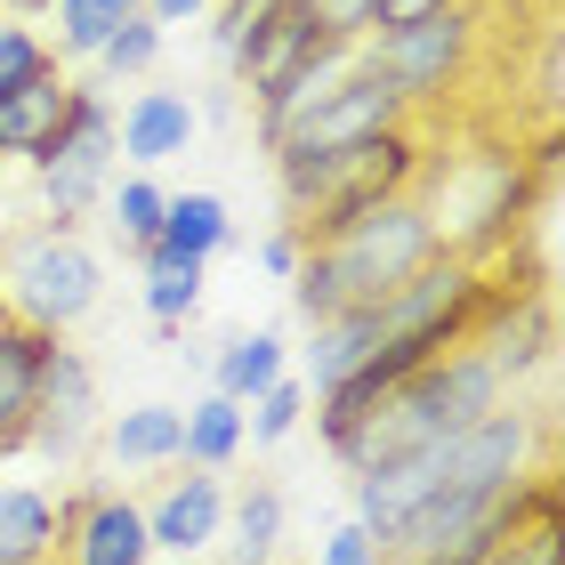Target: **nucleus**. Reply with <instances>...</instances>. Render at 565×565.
<instances>
[{
  "label": "nucleus",
  "mask_w": 565,
  "mask_h": 565,
  "mask_svg": "<svg viewBox=\"0 0 565 565\" xmlns=\"http://www.w3.org/2000/svg\"><path fill=\"white\" fill-rule=\"evenodd\" d=\"M542 469H550V413L501 404V413H484V420H469V428L436 436V445L388 460V469L348 477V484H355V493H348V501H355L348 518L364 525L372 542H388V533L413 518L420 501H436V493H509V484H525V477H542Z\"/></svg>",
  "instance_id": "1"
},
{
  "label": "nucleus",
  "mask_w": 565,
  "mask_h": 565,
  "mask_svg": "<svg viewBox=\"0 0 565 565\" xmlns=\"http://www.w3.org/2000/svg\"><path fill=\"white\" fill-rule=\"evenodd\" d=\"M436 250H445V243H436L420 194H388V202H372V211L307 235L299 275H291V316L299 323L364 316V307H380L396 282H413Z\"/></svg>",
  "instance_id": "2"
},
{
  "label": "nucleus",
  "mask_w": 565,
  "mask_h": 565,
  "mask_svg": "<svg viewBox=\"0 0 565 565\" xmlns=\"http://www.w3.org/2000/svg\"><path fill=\"white\" fill-rule=\"evenodd\" d=\"M501 404H509V380L493 372V355H484L477 340H460L445 355H428L420 372H404L396 388L380 396L372 413H355L323 452L340 460L348 477H364V469H388V460L420 452V445H436V436L469 428L484 413H501Z\"/></svg>",
  "instance_id": "3"
},
{
  "label": "nucleus",
  "mask_w": 565,
  "mask_h": 565,
  "mask_svg": "<svg viewBox=\"0 0 565 565\" xmlns=\"http://www.w3.org/2000/svg\"><path fill=\"white\" fill-rule=\"evenodd\" d=\"M420 170H428L420 114L396 121V130H380V138L331 146V153H299V146L275 153V186H282V211H291L299 243L323 235V226H340V218H355V211H372V202H388V194H413Z\"/></svg>",
  "instance_id": "4"
},
{
  "label": "nucleus",
  "mask_w": 565,
  "mask_h": 565,
  "mask_svg": "<svg viewBox=\"0 0 565 565\" xmlns=\"http://www.w3.org/2000/svg\"><path fill=\"white\" fill-rule=\"evenodd\" d=\"M97 299H106V259L73 226H24V235L0 243V307H9V323L73 340L97 316Z\"/></svg>",
  "instance_id": "5"
},
{
  "label": "nucleus",
  "mask_w": 565,
  "mask_h": 565,
  "mask_svg": "<svg viewBox=\"0 0 565 565\" xmlns=\"http://www.w3.org/2000/svg\"><path fill=\"white\" fill-rule=\"evenodd\" d=\"M477 49H484V24H477V0H469V9H445V17H420V24H380V33H364L355 41V65H364L372 82H388L404 114H428V106H445L452 89H469Z\"/></svg>",
  "instance_id": "6"
},
{
  "label": "nucleus",
  "mask_w": 565,
  "mask_h": 565,
  "mask_svg": "<svg viewBox=\"0 0 565 565\" xmlns=\"http://www.w3.org/2000/svg\"><path fill=\"white\" fill-rule=\"evenodd\" d=\"M114 162H121V153H114V106H106L89 82H73V106H65V121H57V138L33 153L49 226H73V235H82V218H89L97 202H106V186H114Z\"/></svg>",
  "instance_id": "7"
},
{
  "label": "nucleus",
  "mask_w": 565,
  "mask_h": 565,
  "mask_svg": "<svg viewBox=\"0 0 565 565\" xmlns=\"http://www.w3.org/2000/svg\"><path fill=\"white\" fill-rule=\"evenodd\" d=\"M97 428H106V404H97V364L82 348L49 340L41 348V388H33V428H24V445L41 460H57V469H82Z\"/></svg>",
  "instance_id": "8"
},
{
  "label": "nucleus",
  "mask_w": 565,
  "mask_h": 565,
  "mask_svg": "<svg viewBox=\"0 0 565 565\" xmlns=\"http://www.w3.org/2000/svg\"><path fill=\"white\" fill-rule=\"evenodd\" d=\"M57 565H153L138 493H114V484L73 493L65 501V533H57Z\"/></svg>",
  "instance_id": "9"
},
{
  "label": "nucleus",
  "mask_w": 565,
  "mask_h": 565,
  "mask_svg": "<svg viewBox=\"0 0 565 565\" xmlns=\"http://www.w3.org/2000/svg\"><path fill=\"white\" fill-rule=\"evenodd\" d=\"M138 509H146L153 557H178V565H186V557H202V550H218V533H226V477H218V469L162 477Z\"/></svg>",
  "instance_id": "10"
},
{
  "label": "nucleus",
  "mask_w": 565,
  "mask_h": 565,
  "mask_svg": "<svg viewBox=\"0 0 565 565\" xmlns=\"http://www.w3.org/2000/svg\"><path fill=\"white\" fill-rule=\"evenodd\" d=\"M396 121H413V114L396 106V89H388V82H372V73L355 65L348 82L331 89L323 106L307 114L291 138H282V146H299V153H331V146H355V138H380V130H396ZM282 146H275V153H282Z\"/></svg>",
  "instance_id": "11"
},
{
  "label": "nucleus",
  "mask_w": 565,
  "mask_h": 565,
  "mask_svg": "<svg viewBox=\"0 0 565 565\" xmlns=\"http://www.w3.org/2000/svg\"><path fill=\"white\" fill-rule=\"evenodd\" d=\"M194 130H202V114L186 89H130V106L114 114V153L130 170H162L194 146Z\"/></svg>",
  "instance_id": "12"
},
{
  "label": "nucleus",
  "mask_w": 565,
  "mask_h": 565,
  "mask_svg": "<svg viewBox=\"0 0 565 565\" xmlns=\"http://www.w3.org/2000/svg\"><path fill=\"white\" fill-rule=\"evenodd\" d=\"M477 348L493 355V372L518 388V380H533L550 364V348H557V323H550V299L542 291H493V307H484V323H477Z\"/></svg>",
  "instance_id": "13"
},
{
  "label": "nucleus",
  "mask_w": 565,
  "mask_h": 565,
  "mask_svg": "<svg viewBox=\"0 0 565 565\" xmlns=\"http://www.w3.org/2000/svg\"><path fill=\"white\" fill-rule=\"evenodd\" d=\"M316 49H331V41H323V24L307 17L299 0H275V17L259 24V41H250L243 57H235V89H250V106H259V97H275L307 57H316ZM348 49H355V41H348Z\"/></svg>",
  "instance_id": "14"
},
{
  "label": "nucleus",
  "mask_w": 565,
  "mask_h": 565,
  "mask_svg": "<svg viewBox=\"0 0 565 565\" xmlns=\"http://www.w3.org/2000/svg\"><path fill=\"white\" fill-rule=\"evenodd\" d=\"M348 73H355V49H348V41H331V49H316V57H307V65L291 73V82H282V89H275V97H259V146L275 153V146H282V138H291V130H299V121H307V114H316V106H323V97H331V89H340V82H348Z\"/></svg>",
  "instance_id": "15"
},
{
  "label": "nucleus",
  "mask_w": 565,
  "mask_h": 565,
  "mask_svg": "<svg viewBox=\"0 0 565 565\" xmlns=\"http://www.w3.org/2000/svg\"><path fill=\"white\" fill-rule=\"evenodd\" d=\"M65 501H49L41 484H0V565H57Z\"/></svg>",
  "instance_id": "16"
},
{
  "label": "nucleus",
  "mask_w": 565,
  "mask_h": 565,
  "mask_svg": "<svg viewBox=\"0 0 565 565\" xmlns=\"http://www.w3.org/2000/svg\"><path fill=\"white\" fill-rule=\"evenodd\" d=\"M97 445H106V460L130 469V477L178 469V404H130V413H114L97 428Z\"/></svg>",
  "instance_id": "17"
},
{
  "label": "nucleus",
  "mask_w": 565,
  "mask_h": 565,
  "mask_svg": "<svg viewBox=\"0 0 565 565\" xmlns=\"http://www.w3.org/2000/svg\"><path fill=\"white\" fill-rule=\"evenodd\" d=\"M291 372V348H282V331H226V340L211 348V388L218 396H235V404H250L259 388H275V380Z\"/></svg>",
  "instance_id": "18"
},
{
  "label": "nucleus",
  "mask_w": 565,
  "mask_h": 565,
  "mask_svg": "<svg viewBox=\"0 0 565 565\" xmlns=\"http://www.w3.org/2000/svg\"><path fill=\"white\" fill-rule=\"evenodd\" d=\"M243 460V404L235 396H194L186 413H178V469H235Z\"/></svg>",
  "instance_id": "19"
},
{
  "label": "nucleus",
  "mask_w": 565,
  "mask_h": 565,
  "mask_svg": "<svg viewBox=\"0 0 565 565\" xmlns=\"http://www.w3.org/2000/svg\"><path fill=\"white\" fill-rule=\"evenodd\" d=\"M226 243H235V211H226V194H202V186H194V194H170V202H162V235H153V250L211 267Z\"/></svg>",
  "instance_id": "20"
},
{
  "label": "nucleus",
  "mask_w": 565,
  "mask_h": 565,
  "mask_svg": "<svg viewBox=\"0 0 565 565\" xmlns=\"http://www.w3.org/2000/svg\"><path fill=\"white\" fill-rule=\"evenodd\" d=\"M41 348H49V331H24V323L0 316V436H9V445H24V428H33Z\"/></svg>",
  "instance_id": "21"
},
{
  "label": "nucleus",
  "mask_w": 565,
  "mask_h": 565,
  "mask_svg": "<svg viewBox=\"0 0 565 565\" xmlns=\"http://www.w3.org/2000/svg\"><path fill=\"white\" fill-rule=\"evenodd\" d=\"M138 9L146 0H49V17H57V49H49V57L57 65H97V49H106Z\"/></svg>",
  "instance_id": "22"
},
{
  "label": "nucleus",
  "mask_w": 565,
  "mask_h": 565,
  "mask_svg": "<svg viewBox=\"0 0 565 565\" xmlns=\"http://www.w3.org/2000/svg\"><path fill=\"white\" fill-rule=\"evenodd\" d=\"M162 202H170L162 178H153V170H130V178H114V186H106V202H97V211H106L114 243L130 250V259H146L153 235H162Z\"/></svg>",
  "instance_id": "23"
},
{
  "label": "nucleus",
  "mask_w": 565,
  "mask_h": 565,
  "mask_svg": "<svg viewBox=\"0 0 565 565\" xmlns=\"http://www.w3.org/2000/svg\"><path fill=\"white\" fill-rule=\"evenodd\" d=\"M226 550H235V565H259L282 550V493L267 477H250L243 493H226V533H218Z\"/></svg>",
  "instance_id": "24"
},
{
  "label": "nucleus",
  "mask_w": 565,
  "mask_h": 565,
  "mask_svg": "<svg viewBox=\"0 0 565 565\" xmlns=\"http://www.w3.org/2000/svg\"><path fill=\"white\" fill-rule=\"evenodd\" d=\"M146 316L153 323H162V331H178V323H194V307H202V275H211V267H202V259H170V250H146Z\"/></svg>",
  "instance_id": "25"
},
{
  "label": "nucleus",
  "mask_w": 565,
  "mask_h": 565,
  "mask_svg": "<svg viewBox=\"0 0 565 565\" xmlns=\"http://www.w3.org/2000/svg\"><path fill=\"white\" fill-rule=\"evenodd\" d=\"M299 420H307V388H299L291 372H282L275 388H259V396L243 404V445H282V436H291Z\"/></svg>",
  "instance_id": "26"
},
{
  "label": "nucleus",
  "mask_w": 565,
  "mask_h": 565,
  "mask_svg": "<svg viewBox=\"0 0 565 565\" xmlns=\"http://www.w3.org/2000/svg\"><path fill=\"white\" fill-rule=\"evenodd\" d=\"M153 65H162V24H153L146 9H138L130 24H121V33H114L106 49H97V73H106V82H146Z\"/></svg>",
  "instance_id": "27"
},
{
  "label": "nucleus",
  "mask_w": 565,
  "mask_h": 565,
  "mask_svg": "<svg viewBox=\"0 0 565 565\" xmlns=\"http://www.w3.org/2000/svg\"><path fill=\"white\" fill-rule=\"evenodd\" d=\"M41 73H57V57H49V41L33 33V24H0V97L33 89Z\"/></svg>",
  "instance_id": "28"
},
{
  "label": "nucleus",
  "mask_w": 565,
  "mask_h": 565,
  "mask_svg": "<svg viewBox=\"0 0 565 565\" xmlns=\"http://www.w3.org/2000/svg\"><path fill=\"white\" fill-rule=\"evenodd\" d=\"M211 17H218V24H211V49H218V65L235 73V57H243L250 41H259V24L275 17V0H218Z\"/></svg>",
  "instance_id": "29"
},
{
  "label": "nucleus",
  "mask_w": 565,
  "mask_h": 565,
  "mask_svg": "<svg viewBox=\"0 0 565 565\" xmlns=\"http://www.w3.org/2000/svg\"><path fill=\"white\" fill-rule=\"evenodd\" d=\"M557 542H565V525H557V509H550V518H525V525L509 533V542L484 557V565H565Z\"/></svg>",
  "instance_id": "30"
},
{
  "label": "nucleus",
  "mask_w": 565,
  "mask_h": 565,
  "mask_svg": "<svg viewBox=\"0 0 565 565\" xmlns=\"http://www.w3.org/2000/svg\"><path fill=\"white\" fill-rule=\"evenodd\" d=\"M299 9L323 24V41H364L380 24V0H299Z\"/></svg>",
  "instance_id": "31"
},
{
  "label": "nucleus",
  "mask_w": 565,
  "mask_h": 565,
  "mask_svg": "<svg viewBox=\"0 0 565 565\" xmlns=\"http://www.w3.org/2000/svg\"><path fill=\"white\" fill-rule=\"evenodd\" d=\"M316 565H388V557H380V542H372V533L355 525V518H340V525L323 533V550H316Z\"/></svg>",
  "instance_id": "32"
},
{
  "label": "nucleus",
  "mask_w": 565,
  "mask_h": 565,
  "mask_svg": "<svg viewBox=\"0 0 565 565\" xmlns=\"http://www.w3.org/2000/svg\"><path fill=\"white\" fill-rule=\"evenodd\" d=\"M299 250H307V243H299V226H275V235L259 243V267L291 282V275H299Z\"/></svg>",
  "instance_id": "33"
},
{
  "label": "nucleus",
  "mask_w": 565,
  "mask_h": 565,
  "mask_svg": "<svg viewBox=\"0 0 565 565\" xmlns=\"http://www.w3.org/2000/svg\"><path fill=\"white\" fill-rule=\"evenodd\" d=\"M445 9H469V0H380V24H420V17H445Z\"/></svg>",
  "instance_id": "34"
},
{
  "label": "nucleus",
  "mask_w": 565,
  "mask_h": 565,
  "mask_svg": "<svg viewBox=\"0 0 565 565\" xmlns=\"http://www.w3.org/2000/svg\"><path fill=\"white\" fill-rule=\"evenodd\" d=\"M218 0H146V17L153 24H194V17H211Z\"/></svg>",
  "instance_id": "35"
},
{
  "label": "nucleus",
  "mask_w": 565,
  "mask_h": 565,
  "mask_svg": "<svg viewBox=\"0 0 565 565\" xmlns=\"http://www.w3.org/2000/svg\"><path fill=\"white\" fill-rule=\"evenodd\" d=\"M235 106H243V89H211L194 114H211V121H235Z\"/></svg>",
  "instance_id": "36"
},
{
  "label": "nucleus",
  "mask_w": 565,
  "mask_h": 565,
  "mask_svg": "<svg viewBox=\"0 0 565 565\" xmlns=\"http://www.w3.org/2000/svg\"><path fill=\"white\" fill-rule=\"evenodd\" d=\"M0 9H17V17H41V9H49V0H0Z\"/></svg>",
  "instance_id": "37"
},
{
  "label": "nucleus",
  "mask_w": 565,
  "mask_h": 565,
  "mask_svg": "<svg viewBox=\"0 0 565 565\" xmlns=\"http://www.w3.org/2000/svg\"><path fill=\"white\" fill-rule=\"evenodd\" d=\"M17 452H24V445H9V436H0V469H9V460H17Z\"/></svg>",
  "instance_id": "38"
},
{
  "label": "nucleus",
  "mask_w": 565,
  "mask_h": 565,
  "mask_svg": "<svg viewBox=\"0 0 565 565\" xmlns=\"http://www.w3.org/2000/svg\"><path fill=\"white\" fill-rule=\"evenodd\" d=\"M259 565H282V557H259Z\"/></svg>",
  "instance_id": "39"
},
{
  "label": "nucleus",
  "mask_w": 565,
  "mask_h": 565,
  "mask_svg": "<svg viewBox=\"0 0 565 565\" xmlns=\"http://www.w3.org/2000/svg\"><path fill=\"white\" fill-rule=\"evenodd\" d=\"M0 316H9V307H0Z\"/></svg>",
  "instance_id": "40"
}]
</instances>
